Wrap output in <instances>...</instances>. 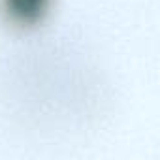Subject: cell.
I'll list each match as a JSON object with an SVG mask.
<instances>
[{
	"instance_id": "cell-1",
	"label": "cell",
	"mask_w": 160,
	"mask_h": 160,
	"mask_svg": "<svg viewBox=\"0 0 160 160\" xmlns=\"http://www.w3.org/2000/svg\"><path fill=\"white\" fill-rule=\"evenodd\" d=\"M4 2H6V10L12 13V17L28 23L42 15L47 0H4Z\"/></svg>"
}]
</instances>
